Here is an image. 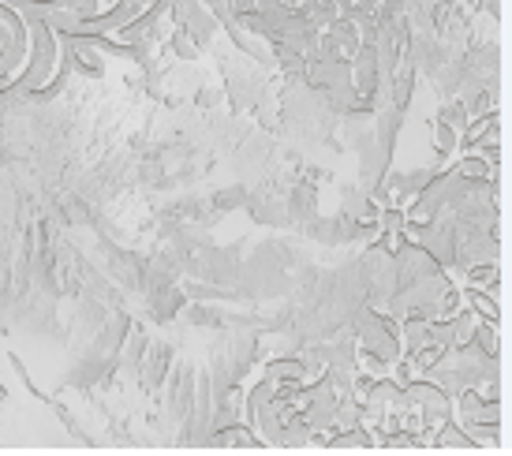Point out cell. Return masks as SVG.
I'll use <instances>...</instances> for the list:
<instances>
[]
</instances>
